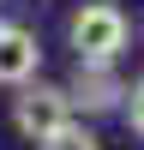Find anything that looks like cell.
<instances>
[{
	"mask_svg": "<svg viewBox=\"0 0 144 150\" xmlns=\"http://www.w3.org/2000/svg\"><path fill=\"white\" fill-rule=\"evenodd\" d=\"M126 36H132V24H126V12L114 0H84L72 12V24H66V42H72L78 60H120Z\"/></svg>",
	"mask_w": 144,
	"mask_h": 150,
	"instance_id": "1",
	"label": "cell"
},
{
	"mask_svg": "<svg viewBox=\"0 0 144 150\" xmlns=\"http://www.w3.org/2000/svg\"><path fill=\"white\" fill-rule=\"evenodd\" d=\"M72 120H78V108H72L66 84H24V90L12 96V126H18V138H30V144L66 132Z\"/></svg>",
	"mask_w": 144,
	"mask_h": 150,
	"instance_id": "2",
	"label": "cell"
},
{
	"mask_svg": "<svg viewBox=\"0 0 144 150\" xmlns=\"http://www.w3.org/2000/svg\"><path fill=\"white\" fill-rule=\"evenodd\" d=\"M66 90H72V108L102 114V108H126V90H132V84H120L114 60H78V72L66 78Z\"/></svg>",
	"mask_w": 144,
	"mask_h": 150,
	"instance_id": "3",
	"label": "cell"
},
{
	"mask_svg": "<svg viewBox=\"0 0 144 150\" xmlns=\"http://www.w3.org/2000/svg\"><path fill=\"white\" fill-rule=\"evenodd\" d=\"M42 72V42H36L30 24H0V84L6 90H24Z\"/></svg>",
	"mask_w": 144,
	"mask_h": 150,
	"instance_id": "4",
	"label": "cell"
},
{
	"mask_svg": "<svg viewBox=\"0 0 144 150\" xmlns=\"http://www.w3.org/2000/svg\"><path fill=\"white\" fill-rule=\"evenodd\" d=\"M36 150H102V138H96V132H84L78 120H72L66 132H54V138H42Z\"/></svg>",
	"mask_w": 144,
	"mask_h": 150,
	"instance_id": "5",
	"label": "cell"
},
{
	"mask_svg": "<svg viewBox=\"0 0 144 150\" xmlns=\"http://www.w3.org/2000/svg\"><path fill=\"white\" fill-rule=\"evenodd\" d=\"M120 114H126V126L144 138V78H132V90H126V108H120Z\"/></svg>",
	"mask_w": 144,
	"mask_h": 150,
	"instance_id": "6",
	"label": "cell"
}]
</instances>
